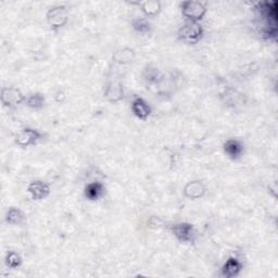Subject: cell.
<instances>
[{
    "mask_svg": "<svg viewBox=\"0 0 278 278\" xmlns=\"http://www.w3.org/2000/svg\"><path fill=\"white\" fill-rule=\"evenodd\" d=\"M202 34L203 30L201 25L198 22H191V21H188L178 31V37L187 44H197L201 39Z\"/></svg>",
    "mask_w": 278,
    "mask_h": 278,
    "instance_id": "obj_1",
    "label": "cell"
},
{
    "mask_svg": "<svg viewBox=\"0 0 278 278\" xmlns=\"http://www.w3.org/2000/svg\"><path fill=\"white\" fill-rule=\"evenodd\" d=\"M207 12L206 4L200 1H184L182 3V14L191 22L202 20Z\"/></svg>",
    "mask_w": 278,
    "mask_h": 278,
    "instance_id": "obj_2",
    "label": "cell"
},
{
    "mask_svg": "<svg viewBox=\"0 0 278 278\" xmlns=\"http://www.w3.org/2000/svg\"><path fill=\"white\" fill-rule=\"evenodd\" d=\"M69 19L67 10L64 6H57L51 8L47 13V20L52 29H60L64 26Z\"/></svg>",
    "mask_w": 278,
    "mask_h": 278,
    "instance_id": "obj_3",
    "label": "cell"
},
{
    "mask_svg": "<svg viewBox=\"0 0 278 278\" xmlns=\"http://www.w3.org/2000/svg\"><path fill=\"white\" fill-rule=\"evenodd\" d=\"M172 232L175 237L183 243H192L195 238V230L191 224L180 223L172 227Z\"/></svg>",
    "mask_w": 278,
    "mask_h": 278,
    "instance_id": "obj_4",
    "label": "cell"
},
{
    "mask_svg": "<svg viewBox=\"0 0 278 278\" xmlns=\"http://www.w3.org/2000/svg\"><path fill=\"white\" fill-rule=\"evenodd\" d=\"M41 134L36 129L32 128H25L22 132H20L17 137H15V143L20 147H29L31 145H34L37 143L40 139Z\"/></svg>",
    "mask_w": 278,
    "mask_h": 278,
    "instance_id": "obj_5",
    "label": "cell"
},
{
    "mask_svg": "<svg viewBox=\"0 0 278 278\" xmlns=\"http://www.w3.org/2000/svg\"><path fill=\"white\" fill-rule=\"evenodd\" d=\"M24 100V97L17 88H3L1 93V101L7 107L18 106Z\"/></svg>",
    "mask_w": 278,
    "mask_h": 278,
    "instance_id": "obj_6",
    "label": "cell"
},
{
    "mask_svg": "<svg viewBox=\"0 0 278 278\" xmlns=\"http://www.w3.org/2000/svg\"><path fill=\"white\" fill-rule=\"evenodd\" d=\"M29 192L34 200H41L49 195V186L43 182H33L29 185Z\"/></svg>",
    "mask_w": 278,
    "mask_h": 278,
    "instance_id": "obj_7",
    "label": "cell"
},
{
    "mask_svg": "<svg viewBox=\"0 0 278 278\" xmlns=\"http://www.w3.org/2000/svg\"><path fill=\"white\" fill-rule=\"evenodd\" d=\"M110 101L112 102H117L121 99L123 98V87L122 84H121L119 81H113L110 82L107 88H106V93H104Z\"/></svg>",
    "mask_w": 278,
    "mask_h": 278,
    "instance_id": "obj_8",
    "label": "cell"
},
{
    "mask_svg": "<svg viewBox=\"0 0 278 278\" xmlns=\"http://www.w3.org/2000/svg\"><path fill=\"white\" fill-rule=\"evenodd\" d=\"M133 113L140 120H146L151 113V109L144 99L136 98L132 103Z\"/></svg>",
    "mask_w": 278,
    "mask_h": 278,
    "instance_id": "obj_9",
    "label": "cell"
},
{
    "mask_svg": "<svg viewBox=\"0 0 278 278\" xmlns=\"http://www.w3.org/2000/svg\"><path fill=\"white\" fill-rule=\"evenodd\" d=\"M184 192H185V196L188 198L198 199L204 195L206 188H204L201 182H190L186 185Z\"/></svg>",
    "mask_w": 278,
    "mask_h": 278,
    "instance_id": "obj_10",
    "label": "cell"
},
{
    "mask_svg": "<svg viewBox=\"0 0 278 278\" xmlns=\"http://www.w3.org/2000/svg\"><path fill=\"white\" fill-rule=\"evenodd\" d=\"M224 150L226 152L227 155L232 159H237L243 154V146L238 140L235 139H228L224 145Z\"/></svg>",
    "mask_w": 278,
    "mask_h": 278,
    "instance_id": "obj_11",
    "label": "cell"
},
{
    "mask_svg": "<svg viewBox=\"0 0 278 278\" xmlns=\"http://www.w3.org/2000/svg\"><path fill=\"white\" fill-rule=\"evenodd\" d=\"M241 267H243V265H241L238 259L229 258L223 266V275L226 277L237 276L241 271Z\"/></svg>",
    "mask_w": 278,
    "mask_h": 278,
    "instance_id": "obj_12",
    "label": "cell"
},
{
    "mask_svg": "<svg viewBox=\"0 0 278 278\" xmlns=\"http://www.w3.org/2000/svg\"><path fill=\"white\" fill-rule=\"evenodd\" d=\"M103 195V186L100 183H91L85 188V196L92 201L98 200Z\"/></svg>",
    "mask_w": 278,
    "mask_h": 278,
    "instance_id": "obj_13",
    "label": "cell"
},
{
    "mask_svg": "<svg viewBox=\"0 0 278 278\" xmlns=\"http://www.w3.org/2000/svg\"><path fill=\"white\" fill-rule=\"evenodd\" d=\"M143 12L148 17H154L161 10V4L158 1H145L139 3Z\"/></svg>",
    "mask_w": 278,
    "mask_h": 278,
    "instance_id": "obj_14",
    "label": "cell"
},
{
    "mask_svg": "<svg viewBox=\"0 0 278 278\" xmlns=\"http://www.w3.org/2000/svg\"><path fill=\"white\" fill-rule=\"evenodd\" d=\"M6 219H7V222L9 224H12V225L20 224L23 219V214L19 209L11 208L7 213V218Z\"/></svg>",
    "mask_w": 278,
    "mask_h": 278,
    "instance_id": "obj_15",
    "label": "cell"
},
{
    "mask_svg": "<svg viewBox=\"0 0 278 278\" xmlns=\"http://www.w3.org/2000/svg\"><path fill=\"white\" fill-rule=\"evenodd\" d=\"M44 102H45V99L43 96L39 95V93H34V95L30 96L28 99H26V103H28V106L31 108H34V109L41 108L44 106Z\"/></svg>",
    "mask_w": 278,
    "mask_h": 278,
    "instance_id": "obj_16",
    "label": "cell"
},
{
    "mask_svg": "<svg viewBox=\"0 0 278 278\" xmlns=\"http://www.w3.org/2000/svg\"><path fill=\"white\" fill-rule=\"evenodd\" d=\"M134 29L137 31L139 33H148L150 30V24L148 23V21L145 19H136L133 22Z\"/></svg>",
    "mask_w": 278,
    "mask_h": 278,
    "instance_id": "obj_17",
    "label": "cell"
},
{
    "mask_svg": "<svg viewBox=\"0 0 278 278\" xmlns=\"http://www.w3.org/2000/svg\"><path fill=\"white\" fill-rule=\"evenodd\" d=\"M21 262H22V260H21L20 255L18 253L13 252V251H11V252H8L6 256V264L9 267H11V269H15V267L21 265Z\"/></svg>",
    "mask_w": 278,
    "mask_h": 278,
    "instance_id": "obj_18",
    "label": "cell"
}]
</instances>
